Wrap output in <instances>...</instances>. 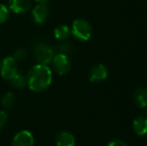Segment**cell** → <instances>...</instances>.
Instances as JSON below:
<instances>
[{
	"instance_id": "obj_6",
	"label": "cell",
	"mask_w": 147,
	"mask_h": 146,
	"mask_svg": "<svg viewBox=\"0 0 147 146\" xmlns=\"http://www.w3.org/2000/svg\"><path fill=\"white\" fill-rule=\"evenodd\" d=\"M108 77V69L104 64H96L90 69L88 78L93 83L104 81Z\"/></svg>"
},
{
	"instance_id": "obj_4",
	"label": "cell",
	"mask_w": 147,
	"mask_h": 146,
	"mask_svg": "<svg viewBox=\"0 0 147 146\" xmlns=\"http://www.w3.org/2000/svg\"><path fill=\"white\" fill-rule=\"evenodd\" d=\"M52 65L55 72L58 73L59 75H65L71 69V60L69 56L62 53H57L55 54L54 58L52 59Z\"/></svg>"
},
{
	"instance_id": "obj_15",
	"label": "cell",
	"mask_w": 147,
	"mask_h": 146,
	"mask_svg": "<svg viewBox=\"0 0 147 146\" xmlns=\"http://www.w3.org/2000/svg\"><path fill=\"white\" fill-rule=\"evenodd\" d=\"M56 49L58 50L59 53L69 55L70 53H72L74 51V46L69 42V41L63 40V41H61L58 45H57Z\"/></svg>"
},
{
	"instance_id": "obj_16",
	"label": "cell",
	"mask_w": 147,
	"mask_h": 146,
	"mask_svg": "<svg viewBox=\"0 0 147 146\" xmlns=\"http://www.w3.org/2000/svg\"><path fill=\"white\" fill-rule=\"evenodd\" d=\"M16 103V97L12 92H7L2 98V105L5 108H12Z\"/></svg>"
},
{
	"instance_id": "obj_12",
	"label": "cell",
	"mask_w": 147,
	"mask_h": 146,
	"mask_svg": "<svg viewBox=\"0 0 147 146\" xmlns=\"http://www.w3.org/2000/svg\"><path fill=\"white\" fill-rule=\"evenodd\" d=\"M133 101L138 107H147V88L139 87L135 90L133 94Z\"/></svg>"
},
{
	"instance_id": "obj_21",
	"label": "cell",
	"mask_w": 147,
	"mask_h": 146,
	"mask_svg": "<svg viewBox=\"0 0 147 146\" xmlns=\"http://www.w3.org/2000/svg\"><path fill=\"white\" fill-rule=\"evenodd\" d=\"M34 1H36L37 3H47L48 0H34Z\"/></svg>"
},
{
	"instance_id": "obj_11",
	"label": "cell",
	"mask_w": 147,
	"mask_h": 146,
	"mask_svg": "<svg viewBox=\"0 0 147 146\" xmlns=\"http://www.w3.org/2000/svg\"><path fill=\"white\" fill-rule=\"evenodd\" d=\"M75 137L68 131H61L56 136L57 146H75Z\"/></svg>"
},
{
	"instance_id": "obj_22",
	"label": "cell",
	"mask_w": 147,
	"mask_h": 146,
	"mask_svg": "<svg viewBox=\"0 0 147 146\" xmlns=\"http://www.w3.org/2000/svg\"><path fill=\"white\" fill-rule=\"evenodd\" d=\"M146 114H147V112H146Z\"/></svg>"
},
{
	"instance_id": "obj_9",
	"label": "cell",
	"mask_w": 147,
	"mask_h": 146,
	"mask_svg": "<svg viewBox=\"0 0 147 146\" xmlns=\"http://www.w3.org/2000/svg\"><path fill=\"white\" fill-rule=\"evenodd\" d=\"M9 9L16 14L26 13L31 7L30 0H8Z\"/></svg>"
},
{
	"instance_id": "obj_8",
	"label": "cell",
	"mask_w": 147,
	"mask_h": 146,
	"mask_svg": "<svg viewBox=\"0 0 147 146\" xmlns=\"http://www.w3.org/2000/svg\"><path fill=\"white\" fill-rule=\"evenodd\" d=\"M34 137L28 130H21L14 136L12 146H33Z\"/></svg>"
},
{
	"instance_id": "obj_18",
	"label": "cell",
	"mask_w": 147,
	"mask_h": 146,
	"mask_svg": "<svg viewBox=\"0 0 147 146\" xmlns=\"http://www.w3.org/2000/svg\"><path fill=\"white\" fill-rule=\"evenodd\" d=\"M9 18V9L4 4H0V24L5 23Z\"/></svg>"
},
{
	"instance_id": "obj_17",
	"label": "cell",
	"mask_w": 147,
	"mask_h": 146,
	"mask_svg": "<svg viewBox=\"0 0 147 146\" xmlns=\"http://www.w3.org/2000/svg\"><path fill=\"white\" fill-rule=\"evenodd\" d=\"M14 59L16 60V62H19V61H23L27 58V51L25 50L24 48H19L14 52L13 54Z\"/></svg>"
},
{
	"instance_id": "obj_13",
	"label": "cell",
	"mask_w": 147,
	"mask_h": 146,
	"mask_svg": "<svg viewBox=\"0 0 147 146\" xmlns=\"http://www.w3.org/2000/svg\"><path fill=\"white\" fill-rule=\"evenodd\" d=\"M10 84L13 86L14 88L17 89H21V88L25 87L26 85V76L20 71H17L11 78L9 79Z\"/></svg>"
},
{
	"instance_id": "obj_3",
	"label": "cell",
	"mask_w": 147,
	"mask_h": 146,
	"mask_svg": "<svg viewBox=\"0 0 147 146\" xmlns=\"http://www.w3.org/2000/svg\"><path fill=\"white\" fill-rule=\"evenodd\" d=\"M71 33L79 41H88L92 36V26L83 18L75 19L71 26Z\"/></svg>"
},
{
	"instance_id": "obj_7",
	"label": "cell",
	"mask_w": 147,
	"mask_h": 146,
	"mask_svg": "<svg viewBox=\"0 0 147 146\" xmlns=\"http://www.w3.org/2000/svg\"><path fill=\"white\" fill-rule=\"evenodd\" d=\"M50 13V8L47 3H38L32 10V17L37 24H43Z\"/></svg>"
},
{
	"instance_id": "obj_1",
	"label": "cell",
	"mask_w": 147,
	"mask_h": 146,
	"mask_svg": "<svg viewBox=\"0 0 147 146\" xmlns=\"http://www.w3.org/2000/svg\"><path fill=\"white\" fill-rule=\"evenodd\" d=\"M52 82V71L47 65L37 64L28 71L26 85L32 91L40 92L47 89Z\"/></svg>"
},
{
	"instance_id": "obj_19",
	"label": "cell",
	"mask_w": 147,
	"mask_h": 146,
	"mask_svg": "<svg viewBox=\"0 0 147 146\" xmlns=\"http://www.w3.org/2000/svg\"><path fill=\"white\" fill-rule=\"evenodd\" d=\"M7 119H8L7 113L5 111L0 110V130L5 126L6 122H7Z\"/></svg>"
},
{
	"instance_id": "obj_10",
	"label": "cell",
	"mask_w": 147,
	"mask_h": 146,
	"mask_svg": "<svg viewBox=\"0 0 147 146\" xmlns=\"http://www.w3.org/2000/svg\"><path fill=\"white\" fill-rule=\"evenodd\" d=\"M132 127L136 135L145 136L147 134V117L138 116L133 120Z\"/></svg>"
},
{
	"instance_id": "obj_20",
	"label": "cell",
	"mask_w": 147,
	"mask_h": 146,
	"mask_svg": "<svg viewBox=\"0 0 147 146\" xmlns=\"http://www.w3.org/2000/svg\"><path fill=\"white\" fill-rule=\"evenodd\" d=\"M107 146H128V144L121 139H114V140L110 141Z\"/></svg>"
},
{
	"instance_id": "obj_14",
	"label": "cell",
	"mask_w": 147,
	"mask_h": 146,
	"mask_svg": "<svg viewBox=\"0 0 147 146\" xmlns=\"http://www.w3.org/2000/svg\"><path fill=\"white\" fill-rule=\"evenodd\" d=\"M70 33H71V31H70L69 27L67 25H59L54 29L55 38L58 39L60 41L66 40L69 37Z\"/></svg>"
},
{
	"instance_id": "obj_2",
	"label": "cell",
	"mask_w": 147,
	"mask_h": 146,
	"mask_svg": "<svg viewBox=\"0 0 147 146\" xmlns=\"http://www.w3.org/2000/svg\"><path fill=\"white\" fill-rule=\"evenodd\" d=\"M56 54V50L46 42L39 41L34 45V56L38 64L47 65L52 61Z\"/></svg>"
},
{
	"instance_id": "obj_5",
	"label": "cell",
	"mask_w": 147,
	"mask_h": 146,
	"mask_svg": "<svg viewBox=\"0 0 147 146\" xmlns=\"http://www.w3.org/2000/svg\"><path fill=\"white\" fill-rule=\"evenodd\" d=\"M17 71V62L13 57L7 56L2 59L0 63V74L4 79L9 80Z\"/></svg>"
}]
</instances>
